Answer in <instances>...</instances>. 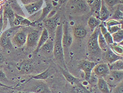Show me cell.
Segmentation results:
<instances>
[{
	"label": "cell",
	"instance_id": "obj_1",
	"mask_svg": "<svg viewBox=\"0 0 123 93\" xmlns=\"http://www.w3.org/2000/svg\"><path fill=\"white\" fill-rule=\"evenodd\" d=\"M62 24L59 23L55 32L53 54L56 61L64 68H66L65 58H64L63 48L62 43Z\"/></svg>",
	"mask_w": 123,
	"mask_h": 93
},
{
	"label": "cell",
	"instance_id": "obj_2",
	"mask_svg": "<svg viewBox=\"0 0 123 93\" xmlns=\"http://www.w3.org/2000/svg\"><path fill=\"white\" fill-rule=\"evenodd\" d=\"M100 33L99 26L98 27L92 31V34L88 39L87 43L88 50L90 53L93 55L100 54L101 50L98 45V38Z\"/></svg>",
	"mask_w": 123,
	"mask_h": 93
},
{
	"label": "cell",
	"instance_id": "obj_3",
	"mask_svg": "<svg viewBox=\"0 0 123 93\" xmlns=\"http://www.w3.org/2000/svg\"><path fill=\"white\" fill-rule=\"evenodd\" d=\"M87 2L85 0H70L68 3V9L72 12L83 13L88 9Z\"/></svg>",
	"mask_w": 123,
	"mask_h": 93
},
{
	"label": "cell",
	"instance_id": "obj_4",
	"mask_svg": "<svg viewBox=\"0 0 123 93\" xmlns=\"http://www.w3.org/2000/svg\"><path fill=\"white\" fill-rule=\"evenodd\" d=\"M95 65L94 62L88 60H82L79 63V68L84 72L85 78L87 81L90 79L92 71Z\"/></svg>",
	"mask_w": 123,
	"mask_h": 93
},
{
	"label": "cell",
	"instance_id": "obj_5",
	"mask_svg": "<svg viewBox=\"0 0 123 93\" xmlns=\"http://www.w3.org/2000/svg\"><path fill=\"white\" fill-rule=\"evenodd\" d=\"M60 18L58 15H55L52 17L47 18L44 20L45 28L47 29L49 34H54L59 22Z\"/></svg>",
	"mask_w": 123,
	"mask_h": 93
},
{
	"label": "cell",
	"instance_id": "obj_6",
	"mask_svg": "<svg viewBox=\"0 0 123 93\" xmlns=\"http://www.w3.org/2000/svg\"><path fill=\"white\" fill-rule=\"evenodd\" d=\"M93 72L99 78H104L108 75L110 72L109 64L107 63H101L96 64L93 69Z\"/></svg>",
	"mask_w": 123,
	"mask_h": 93
},
{
	"label": "cell",
	"instance_id": "obj_7",
	"mask_svg": "<svg viewBox=\"0 0 123 93\" xmlns=\"http://www.w3.org/2000/svg\"><path fill=\"white\" fill-rule=\"evenodd\" d=\"M62 43L63 48L65 49H67L70 47L73 43V38L69 31V27L67 22H65L62 25Z\"/></svg>",
	"mask_w": 123,
	"mask_h": 93
},
{
	"label": "cell",
	"instance_id": "obj_8",
	"mask_svg": "<svg viewBox=\"0 0 123 93\" xmlns=\"http://www.w3.org/2000/svg\"><path fill=\"white\" fill-rule=\"evenodd\" d=\"M40 33L38 30L31 31L27 35L26 44L29 47H37L40 36Z\"/></svg>",
	"mask_w": 123,
	"mask_h": 93
},
{
	"label": "cell",
	"instance_id": "obj_9",
	"mask_svg": "<svg viewBox=\"0 0 123 93\" xmlns=\"http://www.w3.org/2000/svg\"><path fill=\"white\" fill-rule=\"evenodd\" d=\"M27 35L23 31H17L11 39V43L18 47H22L26 44Z\"/></svg>",
	"mask_w": 123,
	"mask_h": 93
},
{
	"label": "cell",
	"instance_id": "obj_10",
	"mask_svg": "<svg viewBox=\"0 0 123 93\" xmlns=\"http://www.w3.org/2000/svg\"><path fill=\"white\" fill-rule=\"evenodd\" d=\"M53 47H54V41H53L51 39L49 38L40 47L39 51L47 57H49L53 54Z\"/></svg>",
	"mask_w": 123,
	"mask_h": 93
},
{
	"label": "cell",
	"instance_id": "obj_11",
	"mask_svg": "<svg viewBox=\"0 0 123 93\" xmlns=\"http://www.w3.org/2000/svg\"><path fill=\"white\" fill-rule=\"evenodd\" d=\"M106 77H107V81H111L112 80V83L114 82L116 84L117 83L119 84L120 82L123 81V70H111L108 75Z\"/></svg>",
	"mask_w": 123,
	"mask_h": 93
},
{
	"label": "cell",
	"instance_id": "obj_12",
	"mask_svg": "<svg viewBox=\"0 0 123 93\" xmlns=\"http://www.w3.org/2000/svg\"><path fill=\"white\" fill-rule=\"evenodd\" d=\"M31 91L33 93H51L48 85L44 82L39 81L32 87Z\"/></svg>",
	"mask_w": 123,
	"mask_h": 93
},
{
	"label": "cell",
	"instance_id": "obj_13",
	"mask_svg": "<svg viewBox=\"0 0 123 93\" xmlns=\"http://www.w3.org/2000/svg\"><path fill=\"white\" fill-rule=\"evenodd\" d=\"M104 58L109 64L117 60L123 59V56L116 54L113 51H112V50L109 47H108V49L105 52H104Z\"/></svg>",
	"mask_w": 123,
	"mask_h": 93
},
{
	"label": "cell",
	"instance_id": "obj_14",
	"mask_svg": "<svg viewBox=\"0 0 123 93\" xmlns=\"http://www.w3.org/2000/svg\"><path fill=\"white\" fill-rule=\"evenodd\" d=\"M43 3V0H38L36 2L26 4L25 7L29 14H33L34 13L40 10Z\"/></svg>",
	"mask_w": 123,
	"mask_h": 93
},
{
	"label": "cell",
	"instance_id": "obj_15",
	"mask_svg": "<svg viewBox=\"0 0 123 93\" xmlns=\"http://www.w3.org/2000/svg\"><path fill=\"white\" fill-rule=\"evenodd\" d=\"M49 38V32H48V31L47 30V29L46 28H44L43 29V30L41 32L40 36L38 43L37 44V46L36 47V49L35 50V53H37L39 52V49H40V47L48 41Z\"/></svg>",
	"mask_w": 123,
	"mask_h": 93
},
{
	"label": "cell",
	"instance_id": "obj_16",
	"mask_svg": "<svg viewBox=\"0 0 123 93\" xmlns=\"http://www.w3.org/2000/svg\"><path fill=\"white\" fill-rule=\"evenodd\" d=\"M15 19L13 22V26L14 27L31 26L32 22L28 19L18 15L17 13H15Z\"/></svg>",
	"mask_w": 123,
	"mask_h": 93
},
{
	"label": "cell",
	"instance_id": "obj_17",
	"mask_svg": "<svg viewBox=\"0 0 123 93\" xmlns=\"http://www.w3.org/2000/svg\"><path fill=\"white\" fill-rule=\"evenodd\" d=\"M109 15H110V12H109L107 7H106L103 0H101V5L99 11V19L101 22H104V21L108 19L109 17Z\"/></svg>",
	"mask_w": 123,
	"mask_h": 93
},
{
	"label": "cell",
	"instance_id": "obj_18",
	"mask_svg": "<svg viewBox=\"0 0 123 93\" xmlns=\"http://www.w3.org/2000/svg\"><path fill=\"white\" fill-rule=\"evenodd\" d=\"M97 85L99 89L102 93H111L109 84L105 78H99L97 81Z\"/></svg>",
	"mask_w": 123,
	"mask_h": 93
},
{
	"label": "cell",
	"instance_id": "obj_19",
	"mask_svg": "<svg viewBox=\"0 0 123 93\" xmlns=\"http://www.w3.org/2000/svg\"><path fill=\"white\" fill-rule=\"evenodd\" d=\"M53 9V6L52 4H47V7H45L43 9H42V13L39 19V20L37 21L36 22H32L31 26L34 25L35 24L40 23L42 21H43L45 19H46L48 17V15H49L50 12L51 11V10Z\"/></svg>",
	"mask_w": 123,
	"mask_h": 93
},
{
	"label": "cell",
	"instance_id": "obj_20",
	"mask_svg": "<svg viewBox=\"0 0 123 93\" xmlns=\"http://www.w3.org/2000/svg\"><path fill=\"white\" fill-rule=\"evenodd\" d=\"M51 68V67H49L47 69V70H45L43 72L37 74L36 76H33L32 77V79H34L36 80H44L48 79L49 77H50L52 74L54 73L53 72V69Z\"/></svg>",
	"mask_w": 123,
	"mask_h": 93
},
{
	"label": "cell",
	"instance_id": "obj_21",
	"mask_svg": "<svg viewBox=\"0 0 123 93\" xmlns=\"http://www.w3.org/2000/svg\"><path fill=\"white\" fill-rule=\"evenodd\" d=\"M61 70H62V73L64 77H65V79L67 80V81L69 83H70L71 85L73 86V85L80 82V80L78 78H76V77L74 76L73 74L69 73L66 69H61Z\"/></svg>",
	"mask_w": 123,
	"mask_h": 93
},
{
	"label": "cell",
	"instance_id": "obj_22",
	"mask_svg": "<svg viewBox=\"0 0 123 93\" xmlns=\"http://www.w3.org/2000/svg\"><path fill=\"white\" fill-rule=\"evenodd\" d=\"M87 31L84 27L79 25L74 27V35L77 38H83L87 35Z\"/></svg>",
	"mask_w": 123,
	"mask_h": 93
},
{
	"label": "cell",
	"instance_id": "obj_23",
	"mask_svg": "<svg viewBox=\"0 0 123 93\" xmlns=\"http://www.w3.org/2000/svg\"><path fill=\"white\" fill-rule=\"evenodd\" d=\"M3 14L6 16L9 20L10 25L11 27H13V22L15 19V13L14 11L11 9L10 7H5V9H4L3 13Z\"/></svg>",
	"mask_w": 123,
	"mask_h": 93
},
{
	"label": "cell",
	"instance_id": "obj_24",
	"mask_svg": "<svg viewBox=\"0 0 123 93\" xmlns=\"http://www.w3.org/2000/svg\"><path fill=\"white\" fill-rule=\"evenodd\" d=\"M101 5V0H95L94 2L90 7V11L92 14L96 18L99 19V11Z\"/></svg>",
	"mask_w": 123,
	"mask_h": 93
},
{
	"label": "cell",
	"instance_id": "obj_25",
	"mask_svg": "<svg viewBox=\"0 0 123 93\" xmlns=\"http://www.w3.org/2000/svg\"><path fill=\"white\" fill-rule=\"evenodd\" d=\"M72 93H92L80 82L73 86L71 88Z\"/></svg>",
	"mask_w": 123,
	"mask_h": 93
},
{
	"label": "cell",
	"instance_id": "obj_26",
	"mask_svg": "<svg viewBox=\"0 0 123 93\" xmlns=\"http://www.w3.org/2000/svg\"><path fill=\"white\" fill-rule=\"evenodd\" d=\"M101 23V21L99 19L96 18L93 16L91 17L88 21V25L92 32L95 30V28L99 26Z\"/></svg>",
	"mask_w": 123,
	"mask_h": 93
},
{
	"label": "cell",
	"instance_id": "obj_27",
	"mask_svg": "<svg viewBox=\"0 0 123 93\" xmlns=\"http://www.w3.org/2000/svg\"><path fill=\"white\" fill-rule=\"evenodd\" d=\"M123 42L119 44L113 43V44L108 45L109 47L115 53L118 55H123Z\"/></svg>",
	"mask_w": 123,
	"mask_h": 93
},
{
	"label": "cell",
	"instance_id": "obj_28",
	"mask_svg": "<svg viewBox=\"0 0 123 93\" xmlns=\"http://www.w3.org/2000/svg\"><path fill=\"white\" fill-rule=\"evenodd\" d=\"M98 42L99 47L101 50H102L103 52H105L106 50L108 49V45L107 43L106 40L104 38L103 35L100 33V31L98 35Z\"/></svg>",
	"mask_w": 123,
	"mask_h": 93
},
{
	"label": "cell",
	"instance_id": "obj_29",
	"mask_svg": "<svg viewBox=\"0 0 123 93\" xmlns=\"http://www.w3.org/2000/svg\"><path fill=\"white\" fill-rule=\"evenodd\" d=\"M109 66L110 70H123V60H117L109 64Z\"/></svg>",
	"mask_w": 123,
	"mask_h": 93
},
{
	"label": "cell",
	"instance_id": "obj_30",
	"mask_svg": "<svg viewBox=\"0 0 123 93\" xmlns=\"http://www.w3.org/2000/svg\"><path fill=\"white\" fill-rule=\"evenodd\" d=\"M114 43L119 44L123 42V30L121 29L111 35Z\"/></svg>",
	"mask_w": 123,
	"mask_h": 93
},
{
	"label": "cell",
	"instance_id": "obj_31",
	"mask_svg": "<svg viewBox=\"0 0 123 93\" xmlns=\"http://www.w3.org/2000/svg\"><path fill=\"white\" fill-rule=\"evenodd\" d=\"M111 19L116 20L117 21H123V11L120 10L119 8H118L116 11L114 13L113 16L111 17Z\"/></svg>",
	"mask_w": 123,
	"mask_h": 93
},
{
	"label": "cell",
	"instance_id": "obj_32",
	"mask_svg": "<svg viewBox=\"0 0 123 93\" xmlns=\"http://www.w3.org/2000/svg\"><path fill=\"white\" fill-rule=\"evenodd\" d=\"M105 4L108 7L111 8L114 7L117 5L122 4V1L121 0H103Z\"/></svg>",
	"mask_w": 123,
	"mask_h": 93
},
{
	"label": "cell",
	"instance_id": "obj_33",
	"mask_svg": "<svg viewBox=\"0 0 123 93\" xmlns=\"http://www.w3.org/2000/svg\"><path fill=\"white\" fill-rule=\"evenodd\" d=\"M11 43V40L6 38L2 34L0 37V45L3 47H6L9 46Z\"/></svg>",
	"mask_w": 123,
	"mask_h": 93
},
{
	"label": "cell",
	"instance_id": "obj_34",
	"mask_svg": "<svg viewBox=\"0 0 123 93\" xmlns=\"http://www.w3.org/2000/svg\"><path fill=\"white\" fill-rule=\"evenodd\" d=\"M21 71H23V72L28 73L30 72L31 71L32 69V66L31 63L29 62H25L23 63L21 66Z\"/></svg>",
	"mask_w": 123,
	"mask_h": 93
},
{
	"label": "cell",
	"instance_id": "obj_35",
	"mask_svg": "<svg viewBox=\"0 0 123 93\" xmlns=\"http://www.w3.org/2000/svg\"><path fill=\"white\" fill-rule=\"evenodd\" d=\"M42 13V10H39V11L34 13V14L32 15L31 17L29 18L28 19L30 20L31 22H36L39 20V19Z\"/></svg>",
	"mask_w": 123,
	"mask_h": 93
},
{
	"label": "cell",
	"instance_id": "obj_36",
	"mask_svg": "<svg viewBox=\"0 0 123 93\" xmlns=\"http://www.w3.org/2000/svg\"><path fill=\"white\" fill-rule=\"evenodd\" d=\"M107 29V30L108 31L109 33L112 35L113 34L116 33V32L121 30V29H123V24L112 26Z\"/></svg>",
	"mask_w": 123,
	"mask_h": 93
},
{
	"label": "cell",
	"instance_id": "obj_37",
	"mask_svg": "<svg viewBox=\"0 0 123 93\" xmlns=\"http://www.w3.org/2000/svg\"><path fill=\"white\" fill-rule=\"evenodd\" d=\"M111 93H123V82H120L118 85L115 87Z\"/></svg>",
	"mask_w": 123,
	"mask_h": 93
},
{
	"label": "cell",
	"instance_id": "obj_38",
	"mask_svg": "<svg viewBox=\"0 0 123 93\" xmlns=\"http://www.w3.org/2000/svg\"><path fill=\"white\" fill-rule=\"evenodd\" d=\"M121 24H123V22H121L120 21L116 20L111 19L107 21L106 23V27L107 28H108L111 27L121 25Z\"/></svg>",
	"mask_w": 123,
	"mask_h": 93
},
{
	"label": "cell",
	"instance_id": "obj_39",
	"mask_svg": "<svg viewBox=\"0 0 123 93\" xmlns=\"http://www.w3.org/2000/svg\"><path fill=\"white\" fill-rule=\"evenodd\" d=\"M8 80L6 74L2 70H0V82L7 81Z\"/></svg>",
	"mask_w": 123,
	"mask_h": 93
},
{
	"label": "cell",
	"instance_id": "obj_40",
	"mask_svg": "<svg viewBox=\"0 0 123 93\" xmlns=\"http://www.w3.org/2000/svg\"><path fill=\"white\" fill-rule=\"evenodd\" d=\"M3 29V13L0 17V33Z\"/></svg>",
	"mask_w": 123,
	"mask_h": 93
},
{
	"label": "cell",
	"instance_id": "obj_41",
	"mask_svg": "<svg viewBox=\"0 0 123 93\" xmlns=\"http://www.w3.org/2000/svg\"><path fill=\"white\" fill-rule=\"evenodd\" d=\"M67 0H58V4L59 5H61L63 4L64 3H65V2H66Z\"/></svg>",
	"mask_w": 123,
	"mask_h": 93
},
{
	"label": "cell",
	"instance_id": "obj_42",
	"mask_svg": "<svg viewBox=\"0 0 123 93\" xmlns=\"http://www.w3.org/2000/svg\"><path fill=\"white\" fill-rule=\"evenodd\" d=\"M21 1H22V2L25 5L30 3V2H31V0H21Z\"/></svg>",
	"mask_w": 123,
	"mask_h": 93
},
{
	"label": "cell",
	"instance_id": "obj_43",
	"mask_svg": "<svg viewBox=\"0 0 123 93\" xmlns=\"http://www.w3.org/2000/svg\"><path fill=\"white\" fill-rule=\"evenodd\" d=\"M0 86H3V87H7V88H11V87H8V86H5V85H3V84H2L1 83H0Z\"/></svg>",
	"mask_w": 123,
	"mask_h": 93
},
{
	"label": "cell",
	"instance_id": "obj_44",
	"mask_svg": "<svg viewBox=\"0 0 123 93\" xmlns=\"http://www.w3.org/2000/svg\"><path fill=\"white\" fill-rule=\"evenodd\" d=\"M51 1V0H45V1ZM51 1H55V0H51Z\"/></svg>",
	"mask_w": 123,
	"mask_h": 93
},
{
	"label": "cell",
	"instance_id": "obj_45",
	"mask_svg": "<svg viewBox=\"0 0 123 93\" xmlns=\"http://www.w3.org/2000/svg\"><path fill=\"white\" fill-rule=\"evenodd\" d=\"M2 13H0V17H1V15H2Z\"/></svg>",
	"mask_w": 123,
	"mask_h": 93
},
{
	"label": "cell",
	"instance_id": "obj_46",
	"mask_svg": "<svg viewBox=\"0 0 123 93\" xmlns=\"http://www.w3.org/2000/svg\"></svg>",
	"mask_w": 123,
	"mask_h": 93
}]
</instances>
